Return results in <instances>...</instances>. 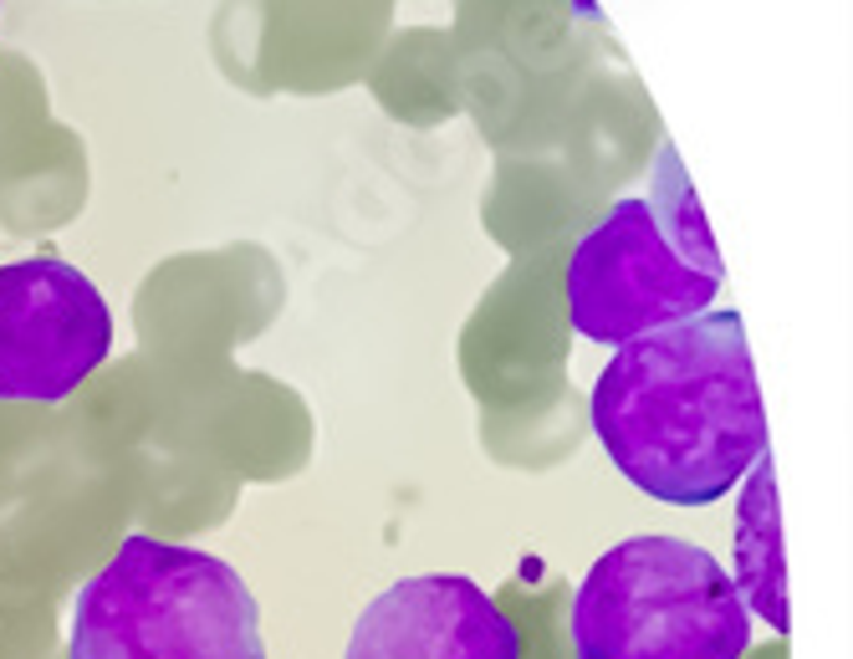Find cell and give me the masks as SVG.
Masks as SVG:
<instances>
[{"instance_id": "cell-4", "label": "cell", "mask_w": 853, "mask_h": 659, "mask_svg": "<svg viewBox=\"0 0 853 659\" xmlns=\"http://www.w3.org/2000/svg\"><path fill=\"white\" fill-rule=\"evenodd\" d=\"M720 276L690 266L654 200H619L572 246L568 322L588 343H634L710 312Z\"/></svg>"}, {"instance_id": "cell-7", "label": "cell", "mask_w": 853, "mask_h": 659, "mask_svg": "<svg viewBox=\"0 0 853 659\" xmlns=\"http://www.w3.org/2000/svg\"><path fill=\"white\" fill-rule=\"evenodd\" d=\"M737 588L746 609L771 624L777 634H792L787 613V562H782V517H777V471L771 456H762L741 486L737 507Z\"/></svg>"}, {"instance_id": "cell-5", "label": "cell", "mask_w": 853, "mask_h": 659, "mask_svg": "<svg viewBox=\"0 0 853 659\" xmlns=\"http://www.w3.org/2000/svg\"><path fill=\"white\" fill-rule=\"evenodd\" d=\"M113 353V312L98 282L57 256L0 266V399L57 405Z\"/></svg>"}, {"instance_id": "cell-6", "label": "cell", "mask_w": 853, "mask_h": 659, "mask_svg": "<svg viewBox=\"0 0 853 659\" xmlns=\"http://www.w3.org/2000/svg\"><path fill=\"white\" fill-rule=\"evenodd\" d=\"M343 659H521L517 624L460 573L388 583L358 613Z\"/></svg>"}, {"instance_id": "cell-2", "label": "cell", "mask_w": 853, "mask_h": 659, "mask_svg": "<svg viewBox=\"0 0 853 659\" xmlns=\"http://www.w3.org/2000/svg\"><path fill=\"white\" fill-rule=\"evenodd\" d=\"M67 659H267L261 609L225 558L128 537L72 604Z\"/></svg>"}, {"instance_id": "cell-3", "label": "cell", "mask_w": 853, "mask_h": 659, "mask_svg": "<svg viewBox=\"0 0 853 659\" xmlns=\"http://www.w3.org/2000/svg\"><path fill=\"white\" fill-rule=\"evenodd\" d=\"M746 649L752 609L701 542L629 537L572 593L578 659H746Z\"/></svg>"}, {"instance_id": "cell-1", "label": "cell", "mask_w": 853, "mask_h": 659, "mask_svg": "<svg viewBox=\"0 0 853 659\" xmlns=\"http://www.w3.org/2000/svg\"><path fill=\"white\" fill-rule=\"evenodd\" d=\"M588 414L608 460L644 496L665 507H710L731 496L767 456V414L741 312H701L623 343L603 363Z\"/></svg>"}, {"instance_id": "cell-8", "label": "cell", "mask_w": 853, "mask_h": 659, "mask_svg": "<svg viewBox=\"0 0 853 659\" xmlns=\"http://www.w3.org/2000/svg\"><path fill=\"white\" fill-rule=\"evenodd\" d=\"M654 210H659V225H665V236L680 246V256H685L690 266L710 271V276H720V256H716V240H710V231H705L701 220V204H695V189L685 185V174H680V159H675V149H659V200H654Z\"/></svg>"}]
</instances>
